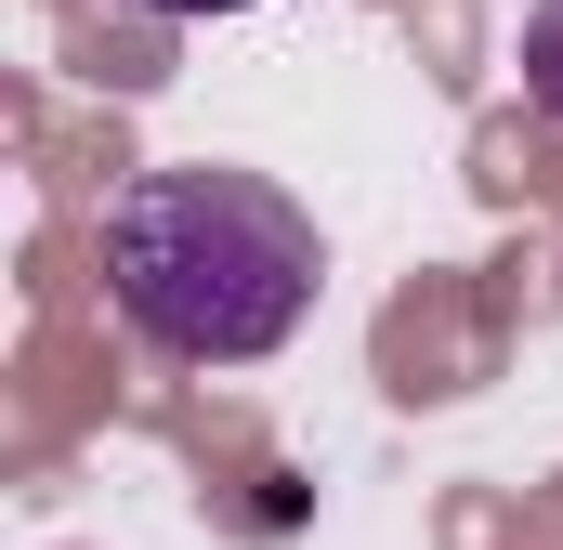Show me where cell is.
Instances as JSON below:
<instances>
[{"instance_id":"3957f363","label":"cell","mask_w":563,"mask_h":550,"mask_svg":"<svg viewBox=\"0 0 563 550\" xmlns=\"http://www.w3.org/2000/svg\"><path fill=\"white\" fill-rule=\"evenodd\" d=\"M144 13H170V26H210V13H250V0H144Z\"/></svg>"},{"instance_id":"6da1fadb","label":"cell","mask_w":563,"mask_h":550,"mask_svg":"<svg viewBox=\"0 0 563 550\" xmlns=\"http://www.w3.org/2000/svg\"><path fill=\"white\" fill-rule=\"evenodd\" d=\"M106 288L157 354L184 367H263L301 341L314 288H328V237L276 170L236 157H170L106 197Z\"/></svg>"},{"instance_id":"7a4b0ae2","label":"cell","mask_w":563,"mask_h":550,"mask_svg":"<svg viewBox=\"0 0 563 550\" xmlns=\"http://www.w3.org/2000/svg\"><path fill=\"white\" fill-rule=\"evenodd\" d=\"M525 92H538V119L563 132V0H538V13H525Z\"/></svg>"}]
</instances>
